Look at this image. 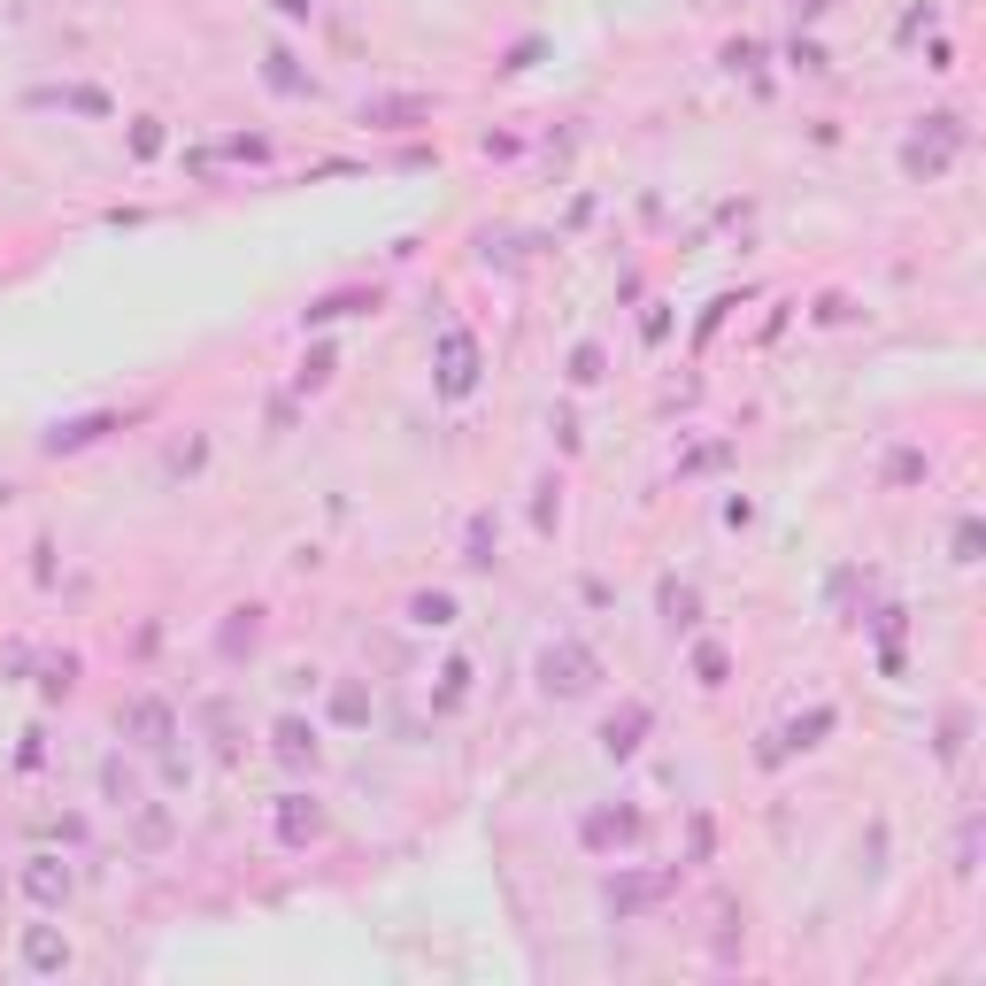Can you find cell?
Masks as SVG:
<instances>
[{"mask_svg": "<svg viewBox=\"0 0 986 986\" xmlns=\"http://www.w3.org/2000/svg\"><path fill=\"white\" fill-rule=\"evenodd\" d=\"M23 964H31V972H62V964H70V941H54L47 925H31V941H23Z\"/></svg>", "mask_w": 986, "mask_h": 986, "instance_id": "obj_1", "label": "cell"}, {"mask_svg": "<svg viewBox=\"0 0 986 986\" xmlns=\"http://www.w3.org/2000/svg\"><path fill=\"white\" fill-rule=\"evenodd\" d=\"M23 886H31V902H62V894H70V871H54V863H47V855H39V863H31V879H23Z\"/></svg>", "mask_w": 986, "mask_h": 986, "instance_id": "obj_2", "label": "cell"}, {"mask_svg": "<svg viewBox=\"0 0 986 986\" xmlns=\"http://www.w3.org/2000/svg\"><path fill=\"white\" fill-rule=\"evenodd\" d=\"M448 617H455L448 594H424V602H417V625H448Z\"/></svg>", "mask_w": 986, "mask_h": 986, "instance_id": "obj_3", "label": "cell"}]
</instances>
